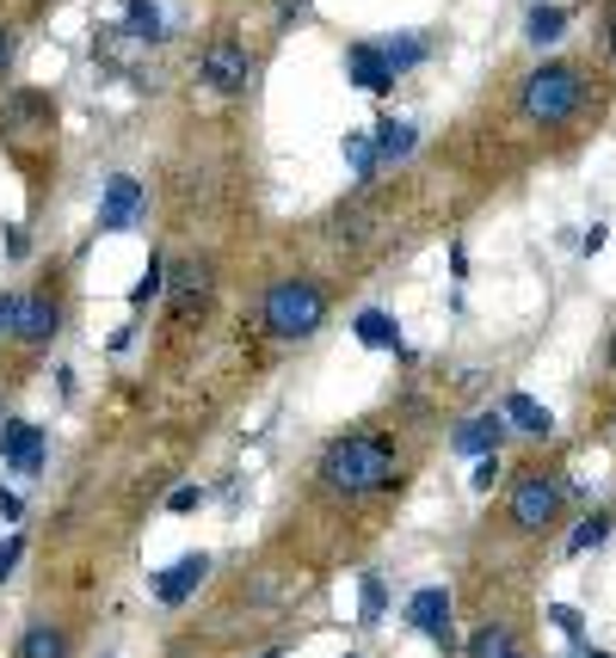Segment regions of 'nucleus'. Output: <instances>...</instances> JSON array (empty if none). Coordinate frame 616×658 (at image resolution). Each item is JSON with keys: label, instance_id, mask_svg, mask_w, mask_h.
Returning <instances> with one entry per match:
<instances>
[{"label": "nucleus", "instance_id": "f257e3e1", "mask_svg": "<svg viewBox=\"0 0 616 658\" xmlns=\"http://www.w3.org/2000/svg\"><path fill=\"white\" fill-rule=\"evenodd\" d=\"M321 480L339 499H370V492H389L395 480H401V461H395V449L382 443V437L351 431V437H339V443H327Z\"/></svg>", "mask_w": 616, "mask_h": 658}, {"label": "nucleus", "instance_id": "f03ea898", "mask_svg": "<svg viewBox=\"0 0 616 658\" xmlns=\"http://www.w3.org/2000/svg\"><path fill=\"white\" fill-rule=\"evenodd\" d=\"M592 87H598V80H592L586 68H574V62H543V68H530V74L518 80V106H524V118L543 123V130H567V123L586 111Z\"/></svg>", "mask_w": 616, "mask_h": 658}, {"label": "nucleus", "instance_id": "7ed1b4c3", "mask_svg": "<svg viewBox=\"0 0 616 658\" xmlns=\"http://www.w3.org/2000/svg\"><path fill=\"white\" fill-rule=\"evenodd\" d=\"M327 320V290L308 277H284L266 290V332L271 339H308Z\"/></svg>", "mask_w": 616, "mask_h": 658}, {"label": "nucleus", "instance_id": "20e7f679", "mask_svg": "<svg viewBox=\"0 0 616 658\" xmlns=\"http://www.w3.org/2000/svg\"><path fill=\"white\" fill-rule=\"evenodd\" d=\"M562 505H567V480L549 475V468H524V475L511 480V529H518V536L555 529Z\"/></svg>", "mask_w": 616, "mask_h": 658}, {"label": "nucleus", "instance_id": "39448f33", "mask_svg": "<svg viewBox=\"0 0 616 658\" xmlns=\"http://www.w3.org/2000/svg\"><path fill=\"white\" fill-rule=\"evenodd\" d=\"M198 74H203V87H210V92H241L247 74H254V62H247V50L235 38H210V43H203V56H198Z\"/></svg>", "mask_w": 616, "mask_h": 658}, {"label": "nucleus", "instance_id": "423d86ee", "mask_svg": "<svg viewBox=\"0 0 616 658\" xmlns=\"http://www.w3.org/2000/svg\"><path fill=\"white\" fill-rule=\"evenodd\" d=\"M136 216H142V185H136L130 172L106 179V198H99V228H106V235H118V228H130Z\"/></svg>", "mask_w": 616, "mask_h": 658}, {"label": "nucleus", "instance_id": "0eeeda50", "mask_svg": "<svg viewBox=\"0 0 616 658\" xmlns=\"http://www.w3.org/2000/svg\"><path fill=\"white\" fill-rule=\"evenodd\" d=\"M203 579H210V560H203V554H186V560H173V567H167L161 579H155V597H161L167 609H179Z\"/></svg>", "mask_w": 616, "mask_h": 658}, {"label": "nucleus", "instance_id": "6e6552de", "mask_svg": "<svg viewBox=\"0 0 616 658\" xmlns=\"http://www.w3.org/2000/svg\"><path fill=\"white\" fill-rule=\"evenodd\" d=\"M407 621H414L419 634H431V640H450V591L444 585H426V591H414L407 597Z\"/></svg>", "mask_w": 616, "mask_h": 658}, {"label": "nucleus", "instance_id": "1a4fd4ad", "mask_svg": "<svg viewBox=\"0 0 616 658\" xmlns=\"http://www.w3.org/2000/svg\"><path fill=\"white\" fill-rule=\"evenodd\" d=\"M0 461H13V468H26V475H38L43 468V431L38 425H7V431H0Z\"/></svg>", "mask_w": 616, "mask_h": 658}, {"label": "nucleus", "instance_id": "9d476101", "mask_svg": "<svg viewBox=\"0 0 616 658\" xmlns=\"http://www.w3.org/2000/svg\"><path fill=\"white\" fill-rule=\"evenodd\" d=\"M346 68H351V80H358L364 92H389L395 87V68H389V56L376 50V43H351Z\"/></svg>", "mask_w": 616, "mask_h": 658}, {"label": "nucleus", "instance_id": "9b49d317", "mask_svg": "<svg viewBox=\"0 0 616 658\" xmlns=\"http://www.w3.org/2000/svg\"><path fill=\"white\" fill-rule=\"evenodd\" d=\"M506 412H481V419H469L463 431H456V449L463 456H499V443H506Z\"/></svg>", "mask_w": 616, "mask_h": 658}, {"label": "nucleus", "instance_id": "f8f14e48", "mask_svg": "<svg viewBox=\"0 0 616 658\" xmlns=\"http://www.w3.org/2000/svg\"><path fill=\"white\" fill-rule=\"evenodd\" d=\"M19 339L26 345H50V332H56V302L50 296H26V302H19Z\"/></svg>", "mask_w": 616, "mask_h": 658}, {"label": "nucleus", "instance_id": "ddd939ff", "mask_svg": "<svg viewBox=\"0 0 616 658\" xmlns=\"http://www.w3.org/2000/svg\"><path fill=\"white\" fill-rule=\"evenodd\" d=\"M13 658H68V634L56 628V621H31V628L19 634Z\"/></svg>", "mask_w": 616, "mask_h": 658}, {"label": "nucleus", "instance_id": "4468645a", "mask_svg": "<svg viewBox=\"0 0 616 658\" xmlns=\"http://www.w3.org/2000/svg\"><path fill=\"white\" fill-rule=\"evenodd\" d=\"M499 412H506V419H511V425H518V431H524V437H536V443H543V437H549V431H555L549 407H536V400H530V395H506V407H499Z\"/></svg>", "mask_w": 616, "mask_h": 658}, {"label": "nucleus", "instance_id": "2eb2a0df", "mask_svg": "<svg viewBox=\"0 0 616 658\" xmlns=\"http://www.w3.org/2000/svg\"><path fill=\"white\" fill-rule=\"evenodd\" d=\"M562 31H567V7H543V0H536L530 19H524V38L543 50V43H562Z\"/></svg>", "mask_w": 616, "mask_h": 658}, {"label": "nucleus", "instance_id": "dca6fc26", "mask_svg": "<svg viewBox=\"0 0 616 658\" xmlns=\"http://www.w3.org/2000/svg\"><path fill=\"white\" fill-rule=\"evenodd\" d=\"M414 142H419V136H414V123H395V118H382V123H376V154L389 160V167H395V160H407V154H414Z\"/></svg>", "mask_w": 616, "mask_h": 658}, {"label": "nucleus", "instance_id": "f3484780", "mask_svg": "<svg viewBox=\"0 0 616 658\" xmlns=\"http://www.w3.org/2000/svg\"><path fill=\"white\" fill-rule=\"evenodd\" d=\"M610 529H616V517H610V511H586V517H579V529L567 536V554H592V548H604V541H610Z\"/></svg>", "mask_w": 616, "mask_h": 658}, {"label": "nucleus", "instance_id": "a211bd4d", "mask_svg": "<svg viewBox=\"0 0 616 658\" xmlns=\"http://www.w3.org/2000/svg\"><path fill=\"white\" fill-rule=\"evenodd\" d=\"M358 339L370 345V351H401V332H395V320L382 315V308H370V315H358Z\"/></svg>", "mask_w": 616, "mask_h": 658}, {"label": "nucleus", "instance_id": "6ab92c4d", "mask_svg": "<svg viewBox=\"0 0 616 658\" xmlns=\"http://www.w3.org/2000/svg\"><path fill=\"white\" fill-rule=\"evenodd\" d=\"M123 19H130V43H161V13L148 0H123Z\"/></svg>", "mask_w": 616, "mask_h": 658}, {"label": "nucleus", "instance_id": "aec40b11", "mask_svg": "<svg viewBox=\"0 0 616 658\" xmlns=\"http://www.w3.org/2000/svg\"><path fill=\"white\" fill-rule=\"evenodd\" d=\"M376 160H382V154H376V130H351L346 136V167L358 172V179H370Z\"/></svg>", "mask_w": 616, "mask_h": 658}, {"label": "nucleus", "instance_id": "412c9836", "mask_svg": "<svg viewBox=\"0 0 616 658\" xmlns=\"http://www.w3.org/2000/svg\"><path fill=\"white\" fill-rule=\"evenodd\" d=\"M376 228V210L370 203H346V210L334 216V240H364Z\"/></svg>", "mask_w": 616, "mask_h": 658}, {"label": "nucleus", "instance_id": "4be33fe9", "mask_svg": "<svg viewBox=\"0 0 616 658\" xmlns=\"http://www.w3.org/2000/svg\"><path fill=\"white\" fill-rule=\"evenodd\" d=\"M511 628H499V621H487V628H475V640H469V658H499V652H511Z\"/></svg>", "mask_w": 616, "mask_h": 658}, {"label": "nucleus", "instance_id": "5701e85b", "mask_svg": "<svg viewBox=\"0 0 616 658\" xmlns=\"http://www.w3.org/2000/svg\"><path fill=\"white\" fill-rule=\"evenodd\" d=\"M382 56H389V68L401 74V68H414L419 56H426V43H419V38H401V43H382Z\"/></svg>", "mask_w": 616, "mask_h": 658}, {"label": "nucleus", "instance_id": "b1692460", "mask_svg": "<svg viewBox=\"0 0 616 658\" xmlns=\"http://www.w3.org/2000/svg\"><path fill=\"white\" fill-rule=\"evenodd\" d=\"M382 604H389V597H382V579L370 572V579H364V604H358V621H364V628H370V621L382 616Z\"/></svg>", "mask_w": 616, "mask_h": 658}, {"label": "nucleus", "instance_id": "393cba45", "mask_svg": "<svg viewBox=\"0 0 616 658\" xmlns=\"http://www.w3.org/2000/svg\"><path fill=\"white\" fill-rule=\"evenodd\" d=\"M549 621L567 634V640H586V616H579L574 604H555V609H549Z\"/></svg>", "mask_w": 616, "mask_h": 658}, {"label": "nucleus", "instance_id": "a878e982", "mask_svg": "<svg viewBox=\"0 0 616 658\" xmlns=\"http://www.w3.org/2000/svg\"><path fill=\"white\" fill-rule=\"evenodd\" d=\"M161 290H167V283H161V259H148V271H142V283L130 290V302H155Z\"/></svg>", "mask_w": 616, "mask_h": 658}, {"label": "nucleus", "instance_id": "bb28decb", "mask_svg": "<svg viewBox=\"0 0 616 658\" xmlns=\"http://www.w3.org/2000/svg\"><path fill=\"white\" fill-rule=\"evenodd\" d=\"M494 480H499V456H481V461H475V480H469V487H475V492H494Z\"/></svg>", "mask_w": 616, "mask_h": 658}, {"label": "nucleus", "instance_id": "cd10ccee", "mask_svg": "<svg viewBox=\"0 0 616 658\" xmlns=\"http://www.w3.org/2000/svg\"><path fill=\"white\" fill-rule=\"evenodd\" d=\"M19 554H26V541H19V536H7V541H0V579H7V572L19 567Z\"/></svg>", "mask_w": 616, "mask_h": 658}, {"label": "nucleus", "instance_id": "c85d7f7f", "mask_svg": "<svg viewBox=\"0 0 616 658\" xmlns=\"http://www.w3.org/2000/svg\"><path fill=\"white\" fill-rule=\"evenodd\" d=\"M198 499H203L198 487H179V492H167V511H198Z\"/></svg>", "mask_w": 616, "mask_h": 658}, {"label": "nucleus", "instance_id": "c756f323", "mask_svg": "<svg viewBox=\"0 0 616 658\" xmlns=\"http://www.w3.org/2000/svg\"><path fill=\"white\" fill-rule=\"evenodd\" d=\"M19 302H26V296H0V332L19 327Z\"/></svg>", "mask_w": 616, "mask_h": 658}, {"label": "nucleus", "instance_id": "7c9ffc66", "mask_svg": "<svg viewBox=\"0 0 616 658\" xmlns=\"http://www.w3.org/2000/svg\"><path fill=\"white\" fill-rule=\"evenodd\" d=\"M604 235H610V228H604V222H592V235L579 240V247H586V252H604Z\"/></svg>", "mask_w": 616, "mask_h": 658}, {"label": "nucleus", "instance_id": "2f4dec72", "mask_svg": "<svg viewBox=\"0 0 616 658\" xmlns=\"http://www.w3.org/2000/svg\"><path fill=\"white\" fill-rule=\"evenodd\" d=\"M19 511H26V505H19V492L0 487V517H19Z\"/></svg>", "mask_w": 616, "mask_h": 658}, {"label": "nucleus", "instance_id": "473e14b6", "mask_svg": "<svg viewBox=\"0 0 616 658\" xmlns=\"http://www.w3.org/2000/svg\"><path fill=\"white\" fill-rule=\"evenodd\" d=\"M7 56H13V38H7V26H0V68H7Z\"/></svg>", "mask_w": 616, "mask_h": 658}, {"label": "nucleus", "instance_id": "72a5a7b5", "mask_svg": "<svg viewBox=\"0 0 616 658\" xmlns=\"http://www.w3.org/2000/svg\"><path fill=\"white\" fill-rule=\"evenodd\" d=\"M579 658H610V652H598V646H579Z\"/></svg>", "mask_w": 616, "mask_h": 658}, {"label": "nucleus", "instance_id": "f704fd0d", "mask_svg": "<svg viewBox=\"0 0 616 658\" xmlns=\"http://www.w3.org/2000/svg\"><path fill=\"white\" fill-rule=\"evenodd\" d=\"M604 357H610V369H616V332H610V345H604Z\"/></svg>", "mask_w": 616, "mask_h": 658}, {"label": "nucleus", "instance_id": "c9c22d12", "mask_svg": "<svg viewBox=\"0 0 616 658\" xmlns=\"http://www.w3.org/2000/svg\"><path fill=\"white\" fill-rule=\"evenodd\" d=\"M499 658H530V652H524V646H511V652H499Z\"/></svg>", "mask_w": 616, "mask_h": 658}, {"label": "nucleus", "instance_id": "e433bc0d", "mask_svg": "<svg viewBox=\"0 0 616 658\" xmlns=\"http://www.w3.org/2000/svg\"><path fill=\"white\" fill-rule=\"evenodd\" d=\"M610 56H616V19H610Z\"/></svg>", "mask_w": 616, "mask_h": 658}, {"label": "nucleus", "instance_id": "4c0bfd02", "mask_svg": "<svg viewBox=\"0 0 616 658\" xmlns=\"http://www.w3.org/2000/svg\"><path fill=\"white\" fill-rule=\"evenodd\" d=\"M266 658H278V652H266Z\"/></svg>", "mask_w": 616, "mask_h": 658}, {"label": "nucleus", "instance_id": "58836bf2", "mask_svg": "<svg viewBox=\"0 0 616 658\" xmlns=\"http://www.w3.org/2000/svg\"><path fill=\"white\" fill-rule=\"evenodd\" d=\"M610 431H616V419H610Z\"/></svg>", "mask_w": 616, "mask_h": 658}, {"label": "nucleus", "instance_id": "ea45409f", "mask_svg": "<svg viewBox=\"0 0 616 658\" xmlns=\"http://www.w3.org/2000/svg\"><path fill=\"white\" fill-rule=\"evenodd\" d=\"M346 658H351V652H346Z\"/></svg>", "mask_w": 616, "mask_h": 658}]
</instances>
